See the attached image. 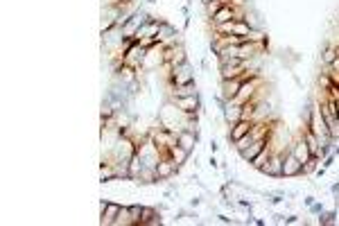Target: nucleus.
Instances as JSON below:
<instances>
[{
	"label": "nucleus",
	"mask_w": 339,
	"mask_h": 226,
	"mask_svg": "<svg viewBox=\"0 0 339 226\" xmlns=\"http://www.w3.org/2000/svg\"><path fill=\"white\" fill-rule=\"evenodd\" d=\"M283 161H285V152L271 149V156H269V161L260 167V172H263L265 177H271V179H283Z\"/></svg>",
	"instance_id": "obj_1"
},
{
	"label": "nucleus",
	"mask_w": 339,
	"mask_h": 226,
	"mask_svg": "<svg viewBox=\"0 0 339 226\" xmlns=\"http://www.w3.org/2000/svg\"><path fill=\"white\" fill-rule=\"evenodd\" d=\"M156 170V177H158V183H165V181H170V179H174L176 174L181 172V167L176 165L172 158H170V154L168 156H163L161 161H158V165L154 167Z\"/></svg>",
	"instance_id": "obj_2"
},
{
	"label": "nucleus",
	"mask_w": 339,
	"mask_h": 226,
	"mask_svg": "<svg viewBox=\"0 0 339 226\" xmlns=\"http://www.w3.org/2000/svg\"><path fill=\"white\" fill-rule=\"evenodd\" d=\"M120 208H122V206H120L118 202H113V199H102V202H99V213H102L99 224L102 226H113V222H116Z\"/></svg>",
	"instance_id": "obj_3"
},
{
	"label": "nucleus",
	"mask_w": 339,
	"mask_h": 226,
	"mask_svg": "<svg viewBox=\"0 0 339 226\" xmlns=\"http://www.w3.org/2000/svg\"><path fill=\"white\" fill-rule=\"evenodd\" d=\"M251 127H253V120H238V122H233V125H228V129H226V140L231 145L233 143H238L240 138H244L249 131H251Z\"/></svg>",
	"instance_id": "obj_4"
},
{
	"label": "nucleus",
	"mask_w": 339,
	"mask_h": 226,
	"mask_svg": "<svg viewBox=\"0 0 339 226\" xmlns=\"http://www.w3.org/2000/svg\"><path fill=\"white\" fill-rule=\"evenodd\" d=\"M296 177H303V163L287 149L285 161H283V179H296Z\"/></svg>",
	"instance_id": "obj_5"
},
{
	"label": "nucleus",
	"mask_w": 339,
	"mask_h": 226,
	"mask_svg": "<svg viewBox=\"0 0 339 226\" xmlns=\"http://www.w3.org/2000/svg\"><path fill=\"white\" fill-rule=\"evenodd\" d=\"M172 102H174V104L181 109L183 113H197V111L204 109V104H201V95H199V93H193V95H181V97H172Z\"/></svg>",
	"instance_id": "obj_6"
},
{
	"label": "nucleus",
	"mask_w": 339,
	"mask_h": 226,
	"mask_svg": "<svg viewBox=\"0 0 339 226\" xmlns=\"http://www.w3.org/2000/svg\"><path fill=\"white\" fill-rule=\"evenodd\" d=\"M199 140H201V134H197V131H193V129H181L179 134H176V143L181 145L183 149H188L190 154L197 152Z\"/></svg>",
	"instance_id": "obj_7"
},
{
	"label": "nucleus",
	"mask_w": 339,
	"mask_h": 226,
	"mask_svg": "<svg viewBox=\"0 0 339 226\" xmlns=\"http://www.w3.org/2000/svg\"><path fill=\"white\" fill-rule=\"evenodd\" d=\"M219 113H222L224 122H226V127H228V125H233V122H238V120H242V104L228 100V102H224V107Z\"/></svg>",
	"instance_id": "obj_8"
},
{
	"label": "nucleus",
	"mask_w": 339,
	"mask_h": 226,
	"mask_svg": "<svg viewBox=\"0 0 339 226\" xmlns=\"http://www.w3.org/2000/svg\"><path fill=\"white\" fill-rule=\"evenodd\" d=\"M168 154H170V158H172V161H174L179 167L188 165V163H190V156H193V154H190V152H188V149H183L179 143H176L174 147H170V152H168Z\"/></svg>",
	"instance_id": "obj_9"
},
{
	"label": "nucleus",
	"mask_w": 339,
	"mask_h": 226,
	"mask_svg": "<svg viewBox=\"0 0 339 226\" xmlns=\"http://www.w3.org/2000/svg\"><path fill=\"white\" fill-rule=\"evenodd\" d=\"M127 170H129V181H136V179L141 177L143 170H145V163H143V158H141V154H138V152H136V154L129 158Z\"/></svg>",
	"instance_id": "obj_10"
},
{
	"label": "nucleus",
	"mask_w": 339,
	"mask_h": 226,
	"mask_svg": "<svg viewBox=\"0 0 339 226\" xmlns=\"http://www.w3.org/2000/svg\"><path fill=\"white\" fill-rule=\"evenodd\" d=\"M211 21V27H215V25H222V23H228V21H235V9L233 7H228V5H224L219 12L215 14L213 18H208Z\"/></svg>",
	"instance_id": "obj_11"
},
{
	"label": "nucleus",
	"mask_w": 339,
	"mask_h": 226,
	"mask_svg": "<svg viewBox=\"0 0 339 226\" xmlns=\"http://www.w3.org/2000/svg\"><path fill=\"white\" fill-rule=\"evenodd\" d=\"M269 156H271V143H269L258 156H253V161L249 163V167H253V170H258V172H260V167H263L265 163L269 161Z\"/></svg>",
	"instance_id": "obj_12"
},
{
	"label": "nucleus",
	"mask_w": 339,
	"mask_h": 226,
	"mask_svg": "<svg viewBox=\"0 0 339 226\" xmlns=\"http://www.w3.org/2000/svg\"><path fill=\"white\" fill-rule=\"evenodd\" d=\"M337 43H326V48L321 50V64L323 66H330L335 59H337Z\"/></svg>",
	"instance_id": "obj_13"
},
{
	"label": "nucleus",
	"mask_w": 339,
	"mask_h": 226,
	"mask_svg": "<svg viewBox=\"0 0 339 226\" xmlns=\"http://www.w3.org/2000/svg\"><path fill=\"white\" fill-rule=\"evenodd\" d=\"M113 226H134V220H131V213H129V206H122L120 213H118Z\"/></svg>",
	"instance_id": "obj_14"
},
{
	"label": "nucleus",
	"mask_w": 339,
	"mask_h": 226,
	"mask_svg": "<svg viewBox=\"0 0 339 226\" xmlns=\"http://www.w3.org/2000/svg\"><path fill=\"white\" fill-rule=\"evenodd\" d=\"M156 215H158L156 206H145V203H143V208H141V224H138V226H147V224H149V220H152V217H156Z\"/></svg>",
	"instance_id": "obj_15"
},
{
	"label": "nucleus",
	"mask_w": 339,
	"mask_h": 226,
	"mask_svg": "<svg viewBox=\"0 0 339 226\" xmlns=\"http://www.w3.org/2000/svg\"><path fill=\"white\" fill-rule=\"evenodd\" d=\"M319 165H321V158H319V156H310V158L303 163V177H312Z\"/></svg>",
	"instance_id": "obj_16"
},
{
	"label": "nucleus",
	"mask_w": 339,
	"mask_h": 226,
	"mask_svg": "<svg viewBox=\"0 0 339 226\" xmlns=\"http://www.w3.org/2000/svg\"><path fill=\"white\" fill-rule=\"evenodd\" d=\"M222 7H224V0H211V2H206L204 5V12H206V16L208 18H213Z\"/></svg>",
	"instance_id": "obj_17"
},
{
	"label": "nucleus",
	"mask_w": 339,
	"mask_h": 226,
	"mask_svg": "<svg viewBox=\"0 0 339 226\" xmlns=\"http://www.w3.org/2000/svg\"><path fill=\"white\" fill-rule=\"evenodd\" d=\"M141 208H143V203H129V213H131L134 226L141 224Z\"/></svg>",
	"instance_id": "obj_18"
},
{
	"label": "nucleus",
	"mask_w": 339,
	"mask_h": 226,
	"mask_svg": "<svg viewBox=\"0 0 339 226\" xmlns=\"http://www.w3.org/2000/svg\"><path fill=\"white\" fill-rule=\"evenodd\" d=\"M335 161H337V156H335V154H328V156H323V158H321V165L326 167V170H330V167L335 165Z\"/></svg>",
	"instance_id": "obj_19"
},
{
	"label": "nucleus",
	"mask_w": 339,
	"mask_h": 226,
	"mask_svg": "<svg viewBox=\"0 0 339 226\" xmlns=\"http://www.w3.org/2000/svg\"><path fill=\"white\" fill-rule=\"evenodd\" d=\"M308 210H310L312 215H319V213H323V210H326V208H323V202H315V203H312V206H310V208H308Z\"/></svg>",
	"instance_id": "obj_20"
},
{
	"label": "nucleus",
	"mask_w": 339,
	"mask_h": 226,
	"mask_svg": "<svg viewBox=\"0 0 339 226\" xmlns=\"http://www.w3.org/2000/svg\"><path fill=\"white\" fill-rule=\"evenodd\" d=\"M208 167H211V170H219V161H217L215 154L208 156Z\"/></svg>",
	"instance_id": "obj_21"
},
{
	"label": "nucleus",
	"mask_w": 339,
	"mask_h": 226,
	"mask_svg": "<svg viewBox=\"0 0 339 226\" xmlns=\"http://www.w3.org/2000/svg\"><path fill=\"white\" fill-rule=\"evenodd\" d=\"M208 149H211V154H217V152H219V143H217V138H211Z\"/></svg>",
	"instance_id": "obj_22"
},
{
	"label": "nucleus",
	"mask_w": 339,
	"mask_h": 226,
	"mask_svg": "<svg viewBox=\"0 0 339 226\" xmlns=\"http://www.w3.org/2000/svg\"><path fill=\"white\" fill-rule=\"evenodd\" d=\"M316 202V197L315 195H305V199H303V203H305V208H310L312 203Z\"/></svg>",
	"instance_id": "obj_23"
},
{
	"label": "nucleus",
	"mask_w": 339,
	"mask_h": 226,
	"mask_svg": "<svg viewBox=\"0 0 339 226\" xmlns=\"http://www.w3.org/2000/svg\"><path fill=\"white\" fill-rule=\"evenodd\" d=\"M217 217H219V222H222V224H235V222L231 220L228 215H224V213H219V215H217Z\"/></svg>",
	"instance_id": "obj_24"
},
{
	"label": "nucleus",
	"mask_w": 339,
	"mask_h": 226,
	"mask_svg": "<svg viewBox=\"0 0 339 226\" xmlns=\"http://www.w3.org/2000/svg\"><path fill=\"white\" fill-rule=\"evenodd\" d=\"M330 192H333V195H335V197H337V195H339V179H337V181H335V183H333V185H330Z\"/></svg>",
	"instance_id": "obj_25"
}]
</instances>
